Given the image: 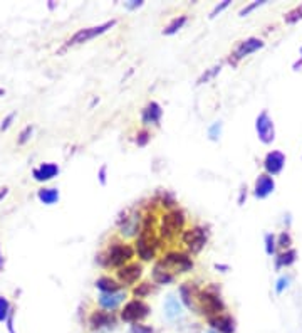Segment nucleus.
Segmentation results:
<instances>
[{
	"mask_svg": "<svg viewBox=\"0 0 302 333\" xmlns=\"http://www.w3.org/2000/svg\"><path fill=\"white\" fill-rule=\"evenodd\" d=\"M135 257V249L130 244L123 243H113L101 256V263L104 268H123L124 264L130 263Z\"/></svg>",
	"mask_w": 302,
	"mask_h": 333,
	"instance_id": "1",
	"label": "nucleus"
},
{
	"mask_svg": "<svg viewBox=\"0 0 302 333\" xmlns=\"http://www.w3.org/2000/svg\"><path fill=\"white\" fill-rule=\"evenodd\" d=\"M183 227H185V214L182 210L173 209L170 212H166V214L161 217L160 236H161V239L171 241L183 231Z\"/></svg>",
	"mask_w": 302,
	"mask_h": 333,
	"instance_id": "2",
	"label": "nucleus"
},
{
	"mask_svg": "<svg viewBox=\"0 0 302 333\" xmlns=\"http://www.w3.org/2000/svg\"><path fill=\"white\" fill-rule=\"evenodd\" d=\"M196 303H198V312L202 315H205L207 318L215 317V315H220L225 310V303L222 301L217 293H213L210 290H202L196 291Z\"/></svg>",
	"mask_w": 302,
	"mask_h": 333,
	"instance_id": "3",
	"label": "nucleus"
},
{
	"mask_svg": "<svg viewBox=\"0 0 302 333\" xmlns=\"http://www.w3.org/2000/svg\"><path fill=\"white\" fill-rule=\"evenodd\" d=\"M161 264L171 273H188L193 269V259L182 251H170L161 259Z\"/></svg>",
	"mask_w": 302,
	"mask_h": 333,
	"instance_id": "4",
	"label": "nucleus"
},
{
	"mask_svg": "<svg viewBox=\"0 0 302 333\" xmlns=\"http://www.w3.org/2000/svg\"><path fill=\"white\" fill-rule=\"evenodd\" d=\"M151 312V308L144 303L143 300H131L128 301L124 308L121 310V320L126 323H139L148 317Z\"/></svg>",
	"mask_w": 302,
	"mask_h": 333,
	"instance_id": "5",
	"label": "nucleus"
},
{
	"mask_svg": "<svg viewBox=\"0 0 302 333\" xmlns=\"http://www.w3.org/2000/svg\"><path fill=\"white\" fill-rule=\"evenodd\" d=\"M182 241L191 254H198L207 244V232H205V229L200 226L190 227L187 231L182 232Z\"/></svg>",
	"mask_w": 302,
	"mask_h": 333,
	"instance_id": "6",
	"label": "nucleus"
},
{
	"mask_svg": "<svg viewBox=\"0 0 302 333\" xmlns=\"http://www.w3.org/2000/svg\"><path fill=\"white\" fill-rule=\"evenodd\" d=\"M114 26H116V20H108V22H104V24H101V26L88 27V29H81V31H78L71 39H69L66 45L69 47V45L84 44V42L91 41V39H94V37H97V36H101V34L108 32L109 29H113Z\"/></svg>",
	"mask_w": 302,
	"mask_h": 333,
	"instance_id": "7",
	"label": "nucleus"
},
{
	"mask_svg": "<svg viewBox=\"0 0 302 333\" xmlns=\"http://www.w3.org/2000/svg\"><path fill=\"white\" fill-rule=\"evenodd\" d=\"M255 130H257V135H259V140L269 145V143L274 141L275 138V130H274V122L272 118L269 116V113L262 111L255 120Z\"/></svg>",
	"mask_w": 302,
	"mask_h": 333,
	"instance_id": "8",
	"label": "nucleus"
},
{
	"mask_svg": "<svg viewBox=\"0 0 302 333\" xmlns=\"http://www.w3.org/2000/svg\"><path fill=\"white\" fill-rule=\"evenodd\" d=\"M141 274H143L141 264H139V263H128V264H124L123 268H119L118 271H116V278H118L119 284L131 286V284H135L139 278H141Z\"/></svg>",
	"mask_w": 302,
	"mask_h": 333,
	"instance_id": "9",
	"label": "nucleus"
},
{
	"mask_svg": "<svg viewBox=\"0 0 302 333\" xmlns=\"http://www.w3.org/2000/svg\"><path fill=\"white\" fill-rule=\"evenodd\" d=\"M264 47V41L259 37H248L245 41H242L239 45H237L235 53H234V64H237V61L243 59V57L254 54L255 51Z\"/></svg>",
	"mask_w": 302,
	"mask_h": 333,
	"instance_id": "10",
	"label": "nucleus"
},
{
	"mask_svg": "<svg viewBox=\"0 0 302 333\" xmlns=\"http://www.w3.org/2000/svg\"><path fill=\"white\" fill-rule=\"evenodd\" d=\"M286 167V155L279 150H274L270 153H267V157L264 160V169L267 172V175H279Z\"/></svg>",
	"mask_w": 302,
	"mask_h": 333,
	"instance_id": "11",
	"label": "nucleus"
},
{
	"mask_svg": "<svg viewBox=\"0 0 302 333\" xmlns=\"http://www.w3.org/2000/svg\"><path fill=\"white\" fill-rule=\"evenodd\" d=\"M208 325L212 326V330L218 333H234L235 331V321L230 315H215V317L208 318Z\"/></svg>",
	"mask_w": 302,
	"mask_h": 333,
	"instance_id": "12",
	"label": "nucleus"
},
{
	"mask_svg": "<svg viewBox=\"0 0 302 333\" xmlns=\"http://www.w3.org/2000/svg\"><path fill=\"white\" fill-rule=\"evenodd\" d=\"M275 188V182L272 179L270 175L267 174H262L257 177V180H255V188H254V195L257 199H265L269 197V195L274 192Z\"/></svg>",
	"mask_w": 302,
	"mask_h": 333,
	"instance_id": "13",
	"label": "nucleus"
},
{
	"mask_svg": "<svg viewBox=\"0 0 302 333\" xmlns=\"http://www.w3.org/2000/svg\"><path fill=\"white\" fill-rule=\"evenodd\" d=\"M57 174H59V165L52 163V162L40 163L37 169L32 170L34 180H37V182H49V180L54 179Z\"/></svg>",
	"mask_w": 302,
	"mask_h": 333,
	"instance_id": "14",
	"label": "nucleus"
},
{
	"mask_svg": "<svg viewBox=\"0 0 302 333\" xmlns=\"http://www.w3.org/2000/svg\"><path fill=\"white\" fill-rule=\"evenodd\" d=\"M126 298V293L124 291H118V293H101V296L97 298L99 305L103 310L106 312H113V310L118 308L121 303L124 301Z\"/></svg>",
	"mask_w": 302,
	"mask_h": 333,
	"instance_id": "15",
	"label": "nucleus"
},
{
	"mask_svg": "<svg viewBox=\"0 0 302 333\" xmlns=\"http://www.w3.org/2000/svg\"><path fill=\"white\" fill-rule=\"evenodd\" d=\"M161 116H163V110L156 101H151L146 105V108L141 113V122L143 125H158Z\"/></svg>",
	"mask_w": 302,
	"mask_h": 333,
	"instance_id": "16",
	"label": "nucleus"
},
{
	"mask_svg": "<svg viewBox=\"0 0 302 333\" xmlns=\"http://www.w3.org/2000/svg\"><path fill=\"white\" fill-rule=\"evenodd\" d=\"M89 325H91L92 330H99V328H104V326H113L114 317H113V313L106 312V310L94 312L89 317Z\"/></svg>",
	"mask_w": 302,
	"mask_h": 333,
	"instance_id": "17",
	"label": "nucleus"
},
{
	"mask_svg": "<svg viewBox=\"0 0 302 333\" xmlns=\"http://www.w3.org/2000/svg\"><path fill=\"white\" fill-rule=\"evenodd\" d=\"M139 216H130L124 217V222L119 226V234L123 237H135L139 232Z\"/></svg>",
	"mask_w": 302,
	"mask_h": 333,
	"instance_id": "18",
	"label": "nucleus"
},
{
	"mask_svg": "<svg viewBox=\"0 0 302 333\" xmlns=\"http://www.w3.org/2000/svg\"><path fill=\"white\" fill-rule=\"evenodd\" d=\"M165 315L168 320H178L180 317L183 315V306H182V301L178 300L177 296H166V301H165Z\"/></svg>",
	"mask_w": 302,
	"mask_h": 333,
	"instance_id": "19",
	"label": "nucleus"
},
{
	"mask_svg": "<svg viewBox=\"0 0 302 333\" xmlns=\"http://www.w3.org/2000/svg\"><path fill=\"white\" fill-rule=\"evenodd\" d=\"M153 279L158 284H170L175 281V274H173L170 269H166L163 264H161V261H158L153 268Z\"/></svg>",
	"mask_w": 302,
	"mask_h": 333,
	"instance_id": "20",
	"label": "nucleus"
},
{
	"mask_svg": "<svg viewBox=\"0 0 302 333\" xmlns=\"http://www.w3.org/2000/svg\"><path fill=\"white\" fill-rule=\"evenodd\" d=\"M96 288L101 293H118V291H121V284L109 276H101L96 281Z\"/></svg>",
	"mask_w": 302,
	"mask_h": 333,
	"instance_id": "21",
	"label": "nucleus"
},
{
	"mask_svg": "<svg viewBox=\"0 0 302 333\" xmlns=\"http://www.w3.org/2000/svg\"><path fill=\"white\" fill-rule=\"evenodd\" d=\"M37 199L44 205H54L59 200V191L57 188H40L37 192Z\"/></svg>",
	"mask_w": 302,
	"mask_h": 333,
	"instance_id": "22",
	"label": "nucleus"
},
{
	"mask_svg": "<svg viewBox=\"0 0 302 333\" xmlns=\"http://www.w3.org/2000/svg\"><path fill=\"white\" fill-rule=\"evenodd\" d=\"M295 259H297V252L294 249H286L284 252L277 256V261H275V268L281 269V268H289L290 264H294Z\"/></svg>",
	"mask_w": 302,
	"mask_h": 333,
	"instance_id": "23",
	"label": "nucleus"
},
{
	"mask_svg": "<svg viewBox=\"0 0 302 333\" xmlns=\"http://www.w3.org/2000/svg\"><path fill=\"white\" fill-rule=\"evenodd\" d=\"M185 24H187V15L175 17V19H173L170 24L166 26V29L163 31V34H165V36H173V34H177Z\"/></svg>",
	"mask_w": 302,
	"mask_h": 333,
	"instance_id": "24",
	"label": "nucleus"
},
{
	"mask_svg": "<svg viewBox=\"0 0 302 333\" xmlns=\"http://www.w3.org/2000/svg\"><path fill=\"white\" fill-rule=\"evenodd\" d=\"M10 312H12V308H10V303L5 296H0V323H4V321H7Z\"/></svg>",
	"mask_w": 302,
	"mask_h": 333,
	"instance_id": "25",
	"label": "nucleus"
},
{
	"mask_svg": "<svg viewBox=\"0 0 302 333\" xmlns=\"http://www.w3.org/2000/svg\"><path fill=\"white\" fill-rule=\"evenodd\" d=\"M275 248H277V239L274 234H265V252L269 256L275 254Z\"/></svg>",
	"mask_w": 302,
	"mask_h": 333,
	"instance_id": "26",
	"label": "nucleus"
},
{
	"mask_svg": "<svg viewBox=\"0 0 302 333\" xmlns=\"http://www.w3.org/2000/svg\"><path fill=\"white\" fill-rule=\"evenodd\" d=\"M149 293H151V284L149 283H141V284H138L135 290H133V295H135L138 300H141V298L148 296Z\"/></svg>",
	"mask_w": 302,
	"mask_h": 333,
	"instance_id": "27",
	"label": "nucleus"
},
{
	"mask_svg": "<svg viewBox=\"0 0 302 333\" xmlns=\"http://www.w3.org/2000/svg\"><path fill=\"white\" fill-rule=\"evenodd\" d=\"M286 22L287 24H295L297 20H300L302 19V5H299V7H295L294 10H290L289 14H286Z\"/></svg>",
	"mask_w": 302,
	"mask_h": 333,
	"instance_id": "28",
	"label": "nucleus"
},
{
	"mask_svg": "<svg viewBox=\"0 0 302 333\" xmlns=\"http://www.w3.org/2000/svg\"><path fill=\"white\" fill-rule=\"evenodd\" d=\"M32 133H34V126L32 125H29V126H26L24 130L20 131V135H19V145H26V143L31 140V136H32Z\"/></svg>",
	"mask_w": 302,
	"mask_h": 333,
	"instance_id": "29",
	"label": "nucleus"
},
{
	"mask_svg": "<svg viewBox=\"0 0 302 333\" xmlns=\"http://www.w3.org/2000/svg\"><path fill=\"white\" fill-rule=\"evenodd\" d=\"M220 135H222V123L215 122L210 128H208V136H210V140H218Z\"/></svg>",
	"mask_w": 302,
	"mask_h": 333,
	"instance_id": "30",
	"label": "nucleus"
},
{
	"mask_svg": "<svg viewBox=\"0 0 302 333\" xmlns=\"http://www.w3.org/2000/svg\"><path fill=\"white\" fill-rule=\"evenodd\" d=\"M220 69H222V66H215V67H212V69H208L207 73H203V76L198 79V84H203V83L210 81V79L215 76V74L220 73Z\"/></svg>",
	"mask_w": 302,
	"mask_h": 333,
	"instance_id": "31",
	"label": "nucleus"
},
{
	"mask_svg": "<svg viewBox=\"0 0 302 333\" xmlns=\"http://www.w3.org/2000/svg\"><path fill=\"white\" fill-rule=\"evenodd\" d=\"M277 244H279V248H282V249H290V244H292L290 234H289V232H282L281 236H279Z\"/></svg>",
	"mask_w": 302,
	"mask_h": 333,
	"instance_id": "32",
	"label": "nucleus"
},
{
	"mask_svg": "<svg viewBox=\"0 0 302 333\" xmlns=\"http://www.w3.org/2000/svg\"><path fill=\"white\" fill-rule=\"evenodd\" d=\"M290 283V278L289 276H281L277 279V283H275V291H277V295H281V293H284V290H287V286Z\"/></svg>",
	"mask_w": 302,
	"mask_h": 333,
	"instance_id": "33",
	"label": "nucleus"
},
{
	"mask_svg": "<svg viewBox=\"0 0 302 333\" xmlns=\"http://www.w3.org/2000/svg\"><path fill=\"white\" fill-rule=\"evenodd\" d=\"M149 138H151L149 131L148 130H141V131H139V135H138V138H136L138 147H144L149 141Z\"/></svg>",
	"mask_w": 302,
	"mask_h": 333,
	"instance_id": "34",
	"label": "nucleus"
},
{
	"mask_svg": "<svg viewBox=\"0 0 302 333\" xmlns=\"http://www.w3.org/2000/svg\"><path fill=\"white\" fill-rule=\"evenodd\" d=\"M264 2H254V4H248L247 7H243L242 10H240V17H245V15H248L252 12V10H255L257 7H260V5H262Z\"/></svg>",
	"mask_w": 302,
	"mask_h": 333,
	"instance_id": "35",
	"label": "nucleus"
},
{
	"mask_svg": "<svg viewBox=\"0 0 302 333\" xmlns=\"http://www.w3.org/2000/svg\"><path fill=\"white\" fill-rule=\"evenodd\" d=\"M14 120H15V113H10V114H7V116H5V120L2 122V125H0V130H2V131L9 130V128H10V125H12Z\"/></svg>",
	"mask_w": 302,
	"mask_h": 333,
	"instance_id": "36",
	"label": "nucleus"
},
{
	"mask_svg": "<svg viewBox=\"0 0 302 333\" xmlns=\"http://www.w3.org/2000/svg\"><path fill=\"white\" fill-rule=\"evenodd\" d=\"M229 5H230V0H225V2H222V4H220V5H217V7H215V9L212 10L210 17H212V19H213V17H217V15H218L220 12H222V10H225L226 7H229Z\"/></svg>",
	"mask_w": 302,
	"mask_h": 333,
	"instance_id": "37",
	"label": "nucleus"
},
{
	"mask_svg": "<svg viewBox=\"0 0 302 333\" xmlns=\"http://www.w3.org/2000/svg\"><path fill=\"white\" fill-rule=\"evenodd\" d=\"M131 333H153V330L148 328V326H143V325H133Z\"/></svg>",
	"mask_w": 302,
	"mask_h": 333,
	"instance_id": "38",
	"label": "nucleus"
},
{
	"mask_svg": "<svg viewBox=\"0 0 302 333\" xmlns=\"http://www.w3.org/2000/svg\"><path fill=\"white\" fill-rule=\"evenodd\" d=\"M7 328H9V333H15L14 331V310L10 312L9 318H7Z\"/></svg>",
	"mask_w": 302,
	"mask_h": 333,
	"instance_id": "39",
	"label": "nucleus"
},
{
	"mask_svg": "<svg viewBox=\"0 0 302 333\" xmlns=\"http://www.w3.org/2000/svg\"><path fill=\"white\" fill-rule=\"evenodd\" d=\"M106 170H108L106 165H103L101 170H99V182L103 183V185H106Z\"/></svg>",
	"mask_w": 302,
	"mask_h": 333,
	"instance_id": "40",
	"label": "nucleus"
},
{
	"mask_svg": "<svg viewBox=\"0 0 302 333\" xmlns=\"http://www.w3.org/2000/svg\"><path fill=\"white\" fill-rule=\"evenodd\" d=\"M141 5H143V2H136V0H133L131 4H126V7L133 10V9H138V7H141Z\"/></svg>",
	"mask_w": 302,
	"mask_h": 333,
	"instance_id": "41",
	"label": "nucleus"
},
{
	"mask_svg": "<svg viewBox=\"0 0 302 333\" xmlns=\"http://www.w3.org/2000/svg\"><path fill=\"white\" fill-rule=\"evenodd\" d=\"M7 192H9V188H7V187L0 188V200H2V197H5V195H7Z\"/></svg>",
	"mask_w": 302,
	"mask_h": 333,
	"instance_id": "42",
	"label": "nucleus"
},
{
	"mask_svg": "<svg viewBox=\"0 0 302 333\" xmlns=\"http://www.w3.org/2000/svg\"><path fill=\"white\" fill-rule=\"evenodd\" d=\"M4 266V257H2V252H0V269Z\"/></svg>",
	"mask_w": 302,
	"mask_h": 333,
	"instance_id": "43",
	"label": "nucleus"
},
{
	"mask_svg": "<svg viewBox=\"0 0 302 333\" xmlns=\"http://www.w3.org/2000/svg\"><path fill=\"white\" fill-rule=\"evenodd\" d=\"M207 333H218V331H215V330H208Z\"/></svg>",
	"mask_w": 302,
	"mask_h": 333,
	"instance_id": "44",
	"label": "nucleus"
},
{
	"mask_svg": "<svg viewBox=\"0 0 302 333\" xmlns=\"http://www.w3.org/2000/svg\"><path fill=\"white\" fill-rule=\"evenodd\" d=\"M0 96H4V91L2 89H0Z\"/></svg>",
	"mask_w": 302,
	"mask_h": 333,
	"instance_id": "45",
	"label": "nucleus"
},
{
	"mask_svg": "<svg viewBox=\"0 0 302 333\" xmlns=\"http://www.w3.org/2000/svg\"><path fill=\"white\" fill-rule=\"evenodd\" d=\"M300 54H302V47H300Z\"/></svg>",
	"mask_w": 302,
	"mask_h": 333,
	"instance_id": "46",
	"label": "nucleus"
}]
</instances>
